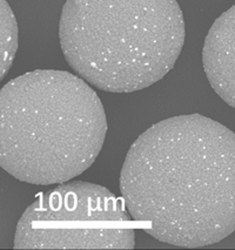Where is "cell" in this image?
<instances>
[{
	"label": "cell",
	"instance_id": "cell-1",
	"mask_svg": "<svg viewBox=\"0 0 235 250\" xmlns=\"http://www.w3.org/2000/svg\"><path fill=\"white\" fill-rule=\"evenodd\" d=\"M120 190L150 236L185 248L235 230V134L201 114L153 125L129 148Z\"/></svg>",
	"mask_w": 235,
	"mask_h": 250
},
{
	"label": "cell",
	"instance_id": "cell-2",
	"mask_svg": "<svg viewBox=\"0 0 235 250\" xmlns=\"http://www.w3.org/2000/svg\"><path fill=\"white\" fill-rule=\"evenodd\" d=\"M106 132L103 104L79 75L38 69L0 92V165L22 182L50 186L83 174Z\"/></svg>",
	"mask_w": 235,
	"mask_h": 250
},
{
	"label": "cell",
	"instance_id": "cell-3",
	"mask_svg": "<svg viewBox=\"0 0 235 250\" xmlns=\"http://www.w3.org/2000/svg\"><path fill=\"white\" fill-rule=\"evenodd\" d=\"M176 0H67L59 39L72 69L101 91L132 93L158 83L185 43Z\"/></svg>",
	"mask_w": 235,
	"mask_h": 250
},
{
	"label": "cell",
	"instance_id": "cell-4",
	"mask_svg": "<svg viewBox=\"0 0 235 250\" xmlns=\"http://www.w3.org/2000/svg\"><path fill=\"white\" fill-rule=\"evenodd\" d=\"M133 217L124 197L85 181L58 183L20 217L16 249H132Z\"/></svg>",
	"mask_w": 235,
	"mask_h": 250
},
{
	"label": "cell",
	"instance_id": "cell-5",
	"mask_svg": "<svg viewBox=\"0 0 235 250\" xmlns=\"http://www.w3.org/2000/svg\"><path fill=\"white\" fill-rule=\"evenodd\" d=\"M202 65L212 88L235 108V5L212 25L202 49Z\"/></svg>",
	"mask_w": 235,
	"mask_h": 250
},
{
	"label": "cell",
	"instance_id": "cell-6",
	"mask_svg": "<svg viewBox=\"0 0 235 250\" xmlns=\"http://www.w3.org/2000/svg\"><path fill=\"white\" fill-rule=\"evenodd\" d=\"M0 24H1V77L4 79L5 75L10 71L14 58H16L17 48H18V25H17L16 17L11 10L10 5L6 0L0 1Z\"/></svg>",
	"mask_w": 235,
	"mask_h": 250
}]
</instances>
